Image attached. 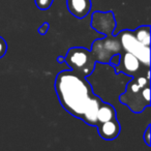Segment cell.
<instances>
[{"instance_id": "cell-11", "label": "cell", "mask_w": 151, "mask_h": 151, "mask_svg": "<svg viewBox=\"0 0 151 151\" xmlns=\"http://www.w3.org/2000/svg\"><path fill=\"white\" fill-rule=\"evenodd\" d=\"M116 118V110L112 105L107 103L101 101V104L99 105V108L97 110V123H101V122L109 121V120Z\"/></svg>"}, {"instance_id": "cell-4", "label": "cell", "mask_w": 151, "mask_h": 151, "mask_svg": "<svg viewBox=\"0 0 151 151\" xmlns=\"http://www.w3.org/2000/svg\"><path fill=\"white\" fill-rule=\"evenodd\" d=\"M91 53L95 61L103 64H108L112 56L120 54L122 52V47L116 35H105V37L99 38L93 42L91 46Z\"/></svg>"}, {"instance_id": "cell-6", "label": "cell", "mask_w": 151, "mask_h": 151, "mask_svg": "<svg viewBox=\"0 0 151 151\" xmlns=\"http://www.w3.org/2000/svg\"><path fill=\"white\" fill-rule=\"evenodd\" d=\"M90 26L93 30L105 35L114 34L116 19L113 12H94L91 17Z\"/></svg>"}, {"instance_id": "cell-7", "label": "cell", "mask_w": 151, "mask_h": 151, "mask_svg": "<svg viewBox=\"0 0 151 151\" xmlns=\"http://www.w3.org/2000/svg\"><path fill=\"white\" fill-rule=\"evenodd\" d=\"M141 65L142 63L139 61V59L134 55H132L129 52H126V51H122L120 53L119 63L115 65L114 68L117 73H122L129 77H134L140 71Z\"/></svg>"}, {"instance_id": "cell-9", "label": "cell", "mask_w": 151, "mask_h": 151, "mask_svg": "<svg viewBox=\"0 0 151 151\" xmlns=\"http://www.w3.org/2000/svg\"><path fill=\"white\" fill-rule=\"evenodd\" d=\"M69 13L77 19H83L91 11V0H66Z\"/></svg>"}, {"instance_id": "cell-17", "label": "cell", "mask_w": 151, "mask_h": 151, "mask_svg": "<svg viewBox=\"0 0 151 151\" xmlns=\"http://www.w3.org/2000/svg\"><path fill=\"white\" fill-rule=\"evenodd\" d=\"M49 29V23H44L40 28H38V33L42 34V35H45L47 33Z\"/></svg>"}, {"instance_id": "cell-1", "label": "cell", "mask_w": 151, "mask_h": 151, "mask_svg": "<svg viewBox=\"0 0 151 151\" xmlns=\"http://www.w3.org/2000/svg\"><path fill=\"white\" fill-rule=\"evenodd\" d=\"M55 90L63 109L79 119H82L87 105L94 95L87 79L71 69L62 70L57 75Z\"/></svg>"}, {"instance_id": "cell-5", "label": "cell", "mask_w": 151, "mask_h": 151, "mask_svg": "<svg viewBox=\"0 0 151 151\" xmlns=\"http://www.w3.org/2000/svg\"><path fill=\"white\" fill-rule=\"evenodd\" d=\"M121 44L122 50L132 53L143 65L149 67L150 64V46L141 44L134 35L132 30H122L116 35Z\"/></svg>"}, {"instance_id": "cell-16", "label": "cell", "mask_w": 151, "mask_h": 151, "mask_svg": "<svg viewBox=\"0 0 151 151\" xmlns=\"http://www.w3.org/2000/svg\"><path fill=\"white\" fill-rule=\"evenodd\" d=\"M119 59H120V54H116V55H114V56H112L109 63L112 66H115V65H117L118 63H119Z\"/></svg>"}, {"instance_id": "cell-3", "label": "cell", "mask_w": 151, "mask_h": 151, "mask_svg": "<svg viewBox=\"0 0 151 151\" xmlns=\"http://www.w3.org/2000/svg\"><path fill=\"white\" fill-rule=\"evenodd\" d=\"M63 61H65L71 70L85 78L93 73L97 63L91 51L83 47L70 48L63 58Z\"/></svg>"}, {"instance_id": "cell-2", "label": "cell", "mask_w": 151, "mask_h": 151, "mask_svg": "<svg viewBox=\"0 0 151 151\" xmlns=\"http://www.w3.org/2000/svg\"><path fill=\"white\" fill-rule=\"evenodd\" d=\"M119 101L127 106L132 113H142L150 106V78L134 76L126 84L125 91L119 96Z\"/></svg>"}, {"instance_id": "cell-12", "label": "cell", "mask_w": 151, "mask_h": 151, "mask_svg": "<svg viewBox=\"0 0 151 151\" xmlns=\"http://www.w3.org/2000/svg\"><path fill=\"white\" fill-rule=\"evenodd\" d=\"M134 35L141 44L150 46V25H143L132 30Z\"/></svg>"}, {"instance_id": "cell-15", "label": "cell", "mask_w": 151, "mask_h": 151, "mask_svg": "<svg viewBox=\"0 0 151 151\" xmlns=\"http://www.w3.org/2000/svg\"><path fill=\"white\" fill-rule=\"evenodd\" d=\"M150 127H151V125L150 124H148V126H147L146 130H145V132H144V141L148 146H150L151 145V143H150V134H151Z\"/></svg>"}, {"instance_id": "cell-14", "label": "cell", "mask_w": 151, "mask_h": 151, "mask_svg": "<svg viewBox=\"0 0 151 151\" xmlns=\"http://www.w3.org/2000/svg\"><path fill=\"white\" fill-rule=\"evenodd\" d=\"M7 52V44L3 37L0 36V58H2Z\"/></svg>"}, {"instance_id": "cell-13", "label": "cell", "mask_w": 151, "mask_h": 151, "mask_svg": "<svg viewBox=\"0 0 151 151\" xmlns=\"http://www.w3.org/2000/svg\"><path fill=\"white\" fill-rule=\"evenodd\" d=\"M53 1H54V0H34L36 6H37L40 9H42V11L48 9L49 7L52 5Z\"/></svg>"}, {"instance_id": "cell-10", "label": "cell", "mask_w": 151, "mask_h": 151, "mask_svg": "<svg viewBox=\"0 0 151 151\" xmlns=\"http://www.w3.org/2000/svg\"><path fill=\"white\" fill-rule=\"evenodd\" d=\"M103 99L99 96H97L96 94L93 95V97L91 99V101H89V104L87 105L86 109L83 114V117L81 120L87 123L90 126H95L97 123L96 115H97V110L99 108V105L101 104Z\"/></svg>"}, {"instance_id": "cell-8", "label": "cell", "mask_w": 151, "mask_h": 151, "mask_svg": "<svg viewBox=\"0 0 151 151\" xmlns=\"http://www.w3.org/2000/svg\"><path fill=\"white\" fill-rule=\"evenodd\" d=\"M95 126L97 127L99 137L107 141H112L116 139L119 136L120 130H121V126L117 118H113L109 121L101 122V123H96Z\"/></svg>"}]
</instances>
